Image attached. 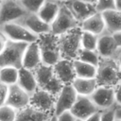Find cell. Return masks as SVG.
<instances>
[{
	"label": "cell",
	"mask_w": 121,
	"mask_h": 121,
	"mask_svg": "<svg viewBox=\"0 0 121 121\" xmlns=\"http://www.w3.org/2000/svg\"><path fill=\"white\" fill-rule=\"evenodd\" d=\"M79 26L82 31H87L96 36H99L105 32V23L100 12H96L84 20L79 24Z\"/></svg>",
	"instance_id": "cell-20"
},
{
	"label": "cell",
	"mask_w": 121,
	"mask_h": 121,
	"mask_svg": "<svg viewBox=\"0 0 121 121\" xmlns=\"http://www.w3.org/2000/svg\"><path fill=\"white\" fill-rule=\"evenodd\" d=\"M53 69L55 75L63 85L72 84L74 79L77 78L73 66V60L61 59L55 65H53Z\"/></svg>",
	"instance_id": "cell-17"
},
{
	"label": "cell",
	"mask_w": 121,
	"mask_h": 121,
	"mask_svg": "<svg viewBox=\"0 0 121 121\" xmlns=\"http://www.w3.org/2000/svg\"><path fill=\"white\" fill-rule=\"evenodd\" d=\"M58 121H76V117L71 113L70 111H66L57 116Z\"/></svg>",
	"instance_id": "cell-34"
},
{
	"label": "cell",
	"mask_w": 121,
	"mask_h": 121,
	"mask_svg": "<svg viewBox=\"0 0 121 121\" xmlns=\"http://www.w3.org/2000/svg\"><path fill=\"white\" fill-rule=\"evenodd\" d=\"M8 40L9 39L6 37V35L0 30V54L3 52L5 46H6L7 43H8Z\"/></svg>",
	"instance_id": "cell-36"
},
{
	"label": "cell",
	"mask_w": 121,
	"mask_h": 121,
	"mask_svg": "<svg viewBox=\"0 0 121 121\" xmlns=\"http://www.w3.org/2000/svg\"><path fill=\"white\" fill-rule=\"evenodd\" d=\"M0 30L6 35V37L13 42L31 43L38 41V36L29 31L27 28L20 25L19 23L12 22L7 23L0 26Z\"/></svg>",
	"instance_id": "cell-7"
},
{
	"label": "cell",
	"mask_w": 121,
	"mask_h": 121,
	"mask_svg": "<svg viewBox=\"0 0 121 121\" xmlns=\"http://www.w3.org/2000/svg\"><path fill=\"white\" fill-rule=\"evenodd\" d=\"M97 40H98V36H96L93 33L87 32V31H82V33H81V48L96 51Z\"/></svg>",
	"instance_id": "cell-28"
},
{
	"label": "cell",
	"mask_w": 121,
	"mask_h": 121,
	"mask_svg": "<svg viewBox=\"0 0 121 121\" xmlns=\"http://www.w3.org/2000/svg\"><path fill=\"white\" fill-rule=\"evenodd\" d=\"M114 96H115V104L121 106V81L114 87Z\"/></svg>",
	"instance_id": "cell-35"
},
{
	"label": "cell",
	"mask_w": 121,
	"mask_h": 121,
	"mask_svg": "<svg viewBox=\"0 0 121 121\" xmlns=\"http://www.w3.org/2000/svg\"><path fill=\"white\" fill-rule=\"evenodd\" d=\"M60 3L52 1V0H46L44 4L42 6V8L37 12V15L47 25H51L53 21L55 20L56 16L58 15L59 9H60Z\"/></svg>",
	"instance_id": "cell-23"
},
{
	"label": "cell",
	"mask_w": 121,
	"mask_h": 121,
	"mask_svg": "<svg viewBox=\"0 0 121 121\" xmlns=\"http://www.w3.org/2000/svg\"><path fill=\"white\" fill-rule=\"evenodd\" d=\"M70 112L76 117V119H80V120L85 121L92 114L97 112H100V111L91 100L90 96H84V95H78L77 100L74 103L73 107L71 108Z\"/></svg>",
	"instance_id": "cell-12"
},
{
	"label": "cell",
	"mask_w": 121,
	"mask_h": 121,
	"mask_svg": "<svg viewBox=\"0 0 121 121\" xmlns=\"http://www.w3.org/2000/svg\"><path fill=\"white\" fill-rule=\"evenodd\" d=\"M73 66L74 70L76 73L77 78H95L96 75V67L83 62L79 60H73Z\"/></svg>",
	"instance_id": "cell-25"
},
{
	"label": "cell",
	"mask_w": 121,
	"mask_h": 121,
	"mask_svg": "<svg viewBox=\"0 0 121 121\" xmlns=\"http://www.w3.org/2000/svg\"><path fill=\"white\" fill-rule=\"evenodd\" d=\"M46 0H20L19 3L27 12L37 13Z\"/></svg>",
	"instance_id": "cell-29"
},
{
	"label": "cell",
	"mask_w": 121,
	"mask_h": 121,
	"mask_svg": "<svg viewBox=\"0 0 121 121\" xmlns=\"http://www.w3.org/2000/svg\"><path fill=\"white\" fill-rule=\"evenodd\" d=\"M38 45L41 52L42 63L53 66L60 59L58 45V37L51 32L38 36Z\"/></svg>",
	"instance_id": "cell-4"
},
{
	"label": "cell",
	"mask_w": 121,
	"mask_h": 121,
	"mask_svg": "<svg viewBox=\"0 0 121 121\" xmlns=\"http://www.w3.org/2000/svg\"><path fill=\"white\" fill-rule=\"evenodd\" d=\"M42 63L41 52L37 42L28 43L23 58V66L24 68L34 71Z\"/></svg>",
	"instance_id": "cell-18"
},
{
	"label": "cell",
	"mask_w": 121,
	"mask_h": 121,
	"mask_svg": "<svg viewBox=\"0 0 121 121\" xmlns=\"http://www.w3.org/2000/svg\"><path fill=\"white\" fill-rule=\"evenodd\" d=\"M112 36H113V39H114V41H115L118 48L121 49V31L120 32H117L115 34H112Z\"/></svg>",
	"instance_id": "cell-37"
},
{
	"label": "cell",
	"mask_w": 121,
	"mask_h": 121,
	"mask_svg": "<svg viewBox=\"0 0 121 121\" xmlns=\"http://www.w3.org/2000/svg\"><path fill=\"white\" fill-rule=\"evenodd\" d=\"M116 1L115 0H97L95 3V9L97 12H104L107 10L116 9Z\"/></svg>",
	"instance_id": "cell-31"
},
{
	"label": "cell",
	"mask_w": 121,
	"mask_h": 121,
	"mask_svg": "<svg viewBox=\"0 0 121 121\" xmlns=\"http://www.w3.org/2000/svg\"><path fill=\"white\" fill-rule=\"evenodd\" d=\"M115 118L121 120V106L115 107Z\"/></svg>",
	"instance_id": "cell-39"
},
{
	"label": "cell",
	"mask_w": 121,
	"mask_h": 121,
	"mask_svg": "<svg viewBox=\"0 0 121 121\" xmlns=\"http://www.w3.org/2000/svg\"><path fill=\"white\" fill-rule=\"evenodd\" d=\"M78 26L79 23L76 20L68 8L63 3H60L58 15L50 25V32L56 36H60Z\"/></svg>",
	"instance_id": "cell-6"
},
{
	"label": "cell",
	"mask_w": 121,
	"mask_h": 121,
	"mask_svg": "<svg viewBox=\"0 0 121 121\" xmlns=\"http://www.w3.org/2000/svg\"><path fill=\"white\" fill-rule=\"evenodd\" d=\"M26 13L27 11L19 3V1H3L0 6V26L7 23L16 22Z\"/></svg>",
	"instance_id": "cell-8"
},
{
	"label": "cell",
	"mask_w": 121,
	"mask_h": 121,
	"mask_svg": "<svg viewBox=\"0 0 121 121\" xmlns=\"http://www.w3.org/2000/svg\"><path fill=\"white\" fill-rule=\"evenodd\" d=\"M16 23H19L20 25H22L23 26H25L26 28H27L29 31H31L37 36L44 34V33H48L51 31L50 26L45 24L37 15V13L27 12L22 18L17 20Z\"/></svg>",
	"instance_id": "cell-16"
},
{
	"label": "cell",
	"mask_w": 121,
	"mask_h": 121,
	"mask_svg": "<svg viewBox=\"0 0 121 121\" xmlns=\"http://www.w3.org/2000/svg\"><path fill=\"white\" fill-rule=\"evenodd\" d=\"M78 95L90 96L97 88L95 78H76L71 84Z\"/></svg>",
	"instance_id": "cell-24"
},
{
	"label": "cell",
	"mask_w": 121,
	"mask_h": 121,
	"mask_svg": "<svg viewBox=\"0 0 121 121\" xmlns=\"http://www.w3.org/2000/svg\"><path fill=\"white\" fill-rule=\"evenodd\" d=\"M115 107L100 112V121H115Z\"/></svg>",
	"instance_id": "cell-32"
},
{
	"label": "cell",
	"mask_w": 121,
	"mask_h": 121,
	"mask_svg": "<svg viewBox=\"0 0 121 121\" xmlns=\"http://www.w3.org/2000/svg\"><path fill=\"white\" fill-rule=\"evenodd\" d=\"M95 80L97 86L116 87L121 81V69L115 59L100 58L96 67Z\"/></svg>",
	"instance_id": "cell-2"
},
{
	"label": "cell",
	"mask_w": 121,
	"mask_h": 121,
	"mask_svg": "<svg viewBox=\"0 0 121 121\" xmlns=\"http://www.w3.org/2000/svg\"><path fill=\"white\" fill-rule=\"evenodd\" d=\"M48 121H58V119H57V116L55 115V114H53L49 119H48Z\"/></svg>",
	"instance_id": "cell-43"
},
{
	"label": "cell",
	"mask_w": 121,
	"mask_h": 121,
	"mask_svg": "<svg viewBox=\"0 0 121 121\" xmlns=\"http://www.w3.org/2000/svg\"><path fill=\"white\" fill-rule=\"evenodd\" d=\"M56 97L48 92L38 88L31 95L29 105L44 112H53L55 108Z\"/></svg>",
	"instance_id": "cell-13"
},
{
	"label": "cell",
	"mask_w": 121,
	"mask_h": 121,
	"mask_svg": "<svg viewBox=\"0 0 121 121\" xmlns=\"http://www.w3.org/2000/svg\"><path fill=\"white\" fill-rule=\"evenodd\" d=\"M83 1H85V2H87V3H90V4L95 6V3H96L97 0H83Z\"/></svg>",
	"instance_id": "cell-42"
},
{
	"label": "cell",
	"mask_w": 121,
	"mask_h": 121,
	"mask_svg": "<svg viewBox=\"0 0 121 121\" xmlns=\"http://www.w3.org/2000/svg\"><path fill=\"white\" fill-rule=\"evenodd\" d=\"M116 1V7H117V9L121 10V0H115Z\"/></svg>",
	"instance_id": "cell-41"
},
{
	"label": "cell",
	"mask_w": 121,
	"mask_h": 121,
	"mask_svg": "<svg viewBox=\"0 0 121 121\" xmlns=\"http://www.w3.org/2000/svg\"><path fill=\"white\" fill-rule=\"evenodd\" d=\"M119 48L113 39V36L107 31L98 36L96 52L100 58L103 59H115Z\"/></svg>",
	"instance_id": "cell-15"
},
{
	"label": "cell",
	"mask_w": 121,
	"mask_h": 121,
	"mask_svg": "<svg viewBox=\"0 0 121 121\" xmlns=\"http://www.w3.org/2000/svg\"><path fill=\"white\" fill-rule=\"evenodd\" d=\"M19 69L14 67H2L0 68V82L10 86L17 83Z\"/></svg>",
	"instance_id": "cell-26"
},
{
	"label": "cell",
	"mask_w": 121,
	"mask_h": 121,
	"mask_svg": "<svg viewBox=\"0 0 121 121\" xmlns=\"http://www.w3.org/2000/svg\"><path fill=\"white\" fill-rule=\"evenodd\" d=\"M115 121H121V120H119V119H115Z\"/></svg>",
	"instance_id": "cell-47"
},
{
	"label": "cell",
	"mask_w": 121,
	"mask_h": 121,
	"mask_svg": "<svg viewBox=\"0 0 121 121\" xmlns=\"http://www.w3.org/2000/svg\"><path fill=\"white\" fill-rule=\"evenodd\" d=\"M2 2H3V0H0V6H1V4H2Z\"/></svg>",
	"instance_id": "cell-46"
},
{
	"label": "cell",
	"mask_w": 121,
	"mask_h": 121,
	"mask_svg": "<svg viewBox=\"0 0 121 121\" xmlns=\"http://www.w3.org/2000/svg\"><path fill=\"white\" fill-rule=\"evenodd\" d=\"M52 1H55V2H58V3H61V2H63L65 0H52Z\"/></svg>",
	"instance_id": "cell-44"
},
{
	"label": "cell",
	"mask_w": 121,
	"mask_h": 121,
	"mask_svg": "<svg viewBox=\"0 0 121 121\" xmlns=\"http://www.w3.org/2000/svg\"><path fill=\"white\" fill-rule=\"evenodd\" d=\"M115 60H116V61H117V63H118V65L121 69V49L118 50V52L116 54V57H115Z\"/></svg>",
	"instance_id": "cell-40"
},
{
	"label": "cell",
	"mask_w": 121,
	"mask_h": 121,
	"mask_svg": "<svg viewBox=\"0 0 121 121\" xmlns=\"http://www.w3.org/2000/svg\"><path fill=\"white\" fill-rule=\"evenodd\" d=\"M9 94V86L0 82V106L5 105Z\"/></svg>",
	"instance_id": "cell-33"
},
{
	"label": "cell",
	"mask_w": 121,
	"mask_h": 121,
	"mask_svg": "<svg viewBox=\"0 0 121 121\" xmlns=\"http://www.w3.org/2000/svg\"><path fill=\"white\" fill-rule=\"evenodd\" d=\"M77 97L78 94L71 84L63 85L61 91L56 97L54 114L58 116L66 111H70L76 102Z\"/></svg>",
	"instance_id": "cell-9"
},
{
	"label": "cell",
	"mask_w": 121,
	"mask_h": 121,
	"mask_svg": "<svg viewBox=\"0 0 121 121\" xmlns=\"http://www.w3.org/2000/svg\"><path fill=\"white\" fill-rule=\"evenodd\" d=\"M3 1H6V0H3Z\"/></svg>",
	"instance_id": "cell-49"
},
{
	"label": "cell",
	"mask_w": 121,
	"mask_h": 121,
	"mask_svg": "<svg viewBox=\"0 0 121 121\" xmlns=\"http://www.w3.org/2000/svg\"><path fill=\"white\" fill-rule=\"evenodd\" d=\"M61 3H63L68 8L79 24L97 12L95 5L87 3L83 0H65Z\"/></svg>",
	"instance_id": "cell-11"
},
{
	"label": "cell",
	"mask_w": 121,
	"mask_h": 121,
	"mask_svg": "<svg viewBox=\"0 0 121 121\" xmlns=\"http://www.w3.org/2000/svg\"><path fill=\"white\" fill-rule=\"evenodd\" d=\"M15 1H20V0H15Z\"/></svg>",
	"instance_id": "cell-48"
},
{
	"label": "cell",
	"mask_w": 121,
	"mask_h": 121,
	"mask_svg": "<svg viewBox=\"0 0 121 121\" xmlns=\"http://www.w3.org/2000/svg\"><path fill=\"white\" fill-rule=\"evenodd\" d=\"M101 112V111H100ZM100 112H97L94 114H92L90 117H88L85 121H100Z\"/></svg>",
	"instance_id": "cell-38"
},
{
	"label": "cell",
	"mask_w": 121,
	"mask_h": 121,
	"mask_svg": "<svg viewBox=\"0 0 121 121\" xmlns=\"http://www.w3.org/2000/svg\"><path fill=\"white\" fill-rule=\"evenodd\" d=\"M91 100L94 104L99 109V111L108 110L115 107V96H114V88L97 86L95 92L90 95Z\"/></svg>",
	"instance_id": "cell-10"
},
{
	"label": "cell",
	"mask_w": 121,
	"mask_h": 121,
	"mask_svg": "<svg viewBox=\"0 0 121 121\" xmlns=\"http://www.w3.org/2000/svg\"><path fill=\"white\" fill-rule=\"evenodd\" d=\"M30 95L25 92L17 83L9 86V94L5 105L20 111L29 105Z\"/></svg>",
	"instance_id": "cell-14"
},
{
	"label": "cell",
	"mask_w": 121,
	"mask_h": 121,
	"mask_svg": "<svg viewBox=\"0 0 121 121\" xmlns=\"http://www.w3.org/2000/svg\"><path fill=\"white\" fill-rule=\"evenodd\" d=\"M53 114V112H44L28 105L18 111L15 121H48Z\"/></svg>",
	"instance_id": "cell-19"
},
{
	"label": "cell",
	"mask_w": 121,
	"mask_h": 121,
	"mask_svg": "<svg viewBox=\"0 0 121 121\" xmlns=\"http://www.w3.org/2000/svg\"><path fill=\"white\" fill-rule=\"evenodd\" d=\"M18 111L8 106H0V121H15Z\"/></svg>",
	"instance_id": "cell-30"
},
{
	"label": "cell",
	"mask_w": 121,
	"mask_h": 121,
	"mask_svg": "<svg viewBox=\"0 0 121 121\" xmlns=\"http://www.w3.org/2000/svg\"><path fill=\"white\" fill-rule=\"evenodd\" d=\"M17 84L29 95H31L39 88L33 71L27 70L24 67L19 69Z\"/></svg>",
	"instance_id": "cell-21"
},
{
	"label": "cell",
	"mask_w": 121,
	"mask_h": 121,
	"mask_svg": "<svg viewBox=\"0 0 121 121\" xmlns=\"http://www.w3.org/2000/svg\"><path fill=\"white\" fill-rule=\"evenodd\" d=\"M33 73L36 78L38 87L57 97V95L61 91L63 84L55 75L53 66L41 63L33 71Z\"/></svg>",
	"instance_id": "cell-3"
},
{
	"label": "cell",
	"mask_w": 121,
	"mask_h": 121,
	"mask_svg": "<svg viewBox=\"0 0 121 121\" xmlns=\"http://www.w3.org/2000/svg\"><path fill=\"white\" fill-rule=\"evenodd\" d=\"M105 23V31L110 34H115L121 31V10L112 9L101 13Z\"/></svg>",
	"instance_id": "cell-22"
},
{
	"label": "cell",
	"mask_w": 121,
	"mask_h": 121,
	"mask_svg": "<svg viewBox=\"0 0 121 121\" xmlns=\"http://www.w3.org/2000/svg\"><path fill=\"white\" fill-rule=\"evenodd\" d=\"M77 60H79L83 62H86V63H89V64H92L97 67L99 60H100V57L97 54V52L95 50H87V49L81 48Z\"/></svg>",
	"instance_id": "cell-27"
},
{
	"label": "cell",
	"mask_w": 121,
	"mask_h": 121,
	"mask_svg": "<svg viewBox=\"0 0 121 121\" xmlns=\"http://www.w3.org/2000/svg\"><path fill=\"white\" fill-rule=\"evenodd\" d=\"M81 33L80 26H77L58 37V45L60 59L75 60L78 59L81 49Z\"/></svg>",
	"instance_id": "cell-1"
},
{
	"label": "cell",
	"mask_w": 121,
	"mask_h": 121,
	"mask_svg": "<svg viewBox=\"0 0 121 121\" xmlns=\"http://www.w3.org/2000/svg\"><path fill=\"white\" fill-rule=\"evenodd\" d=\"M28 43L8 40V43L0 54V68L14 67L17 69L23 66V58Z\"/></svg>",
	"instance_id": "cell-5"
},
{
	"label": "cell",
	"mask_w": 121,
	"mask_h": 121,
	"mask_svg": "<svg viewBox=\"0 0 121 121\" xmlns=\"http://www.w3.org/2000/svg\"><path fill=\"white\" fill-rule=\"evenodd\" d=\"M76 121H84V120H80V119H76Z\"/></svg>",
	"instance_id": "cell-45"
}]
</instances>
